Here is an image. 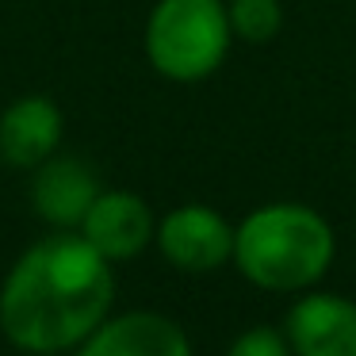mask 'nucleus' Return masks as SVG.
Wrapping results in <instances>:
<instances>
[{
  "instance_id": "1a4fd4ad",
  "label": "nucleus",
  "mask_w": 356,
  "mask_h": 356,
  "mask_svg": "<svg viewBox=\"0 0 356 356\" xmlns=\"http://www.w3.org/2000/svg\"><path fill=\"white\" fill-rule=\"evenodd\" d=\"M96 195V177L81 161H50L35 180V207L58 226L85 222Z\"/></svg>"
},
{
  "instance_id": "9b49d317",
  "label": "nucleus",
  "mask_w": 356,
  "mask_h": 356,
  "mask_svg": "<svg viewBox=\"0 0 356 356\" xmlns=\"http://www.w3.org/2000/svg\"><path fill=\"white\" fill-rule=\"evenodd\" d=\"M226 356H291V345H287V333L257 325V330L241 333Z\"/></svg>"
},
{
  "instance_id": "9d476101",
  "label": "nucleus",
  "mask_w": 356,
  "mask_h": 356,
  "mask_svg": "<svg viewBox=\"0 0 356 356\" xmlns=\"http://www.w3.org/2000/svg\"><path fill=\"white\" fill-rule=\"evenodd\" d=\"M284 27L280 0H234L230 4V31L245 42H268Z\"/></svg>"
},
{
  "instance_id": "6e6552de",
  "label": "nucleus",
  "mask_w": 356,
  "mask_h": 356,
  "mask_svg": "<svg viewBox=\"0 0 356 356\" xmlns=\"http://www.w3.org/2000/svg\"><path fill=\"white\" fill-rule=\"evenodd\" d=\"M62 138V115L50 100L31 96L8 108L0 119V149L12 165H39L50 157V149Z\"/></svg>"
},
{
  "instance_id": "39448f33",
  "label": "nucleus",
  "mask_w": 356,
  "mask_h": 356,
  "mask_svg": "<svg viewBox=\"0 0 356 356\" xmlns=\"http://www.w3.org/2000/svg\"><path fill=\"white\" fill-rule=\"evenodd\" d=\"M295 356H356V302L341 295H307L287 314Z\"/></svg>"
},
{
  "instance_id": "0eeeda50",
  "label": "nucleus",
  "mask_w": 356,
  "mask_h": 356,
  "mask_svg": "<svg viewBox=\"0 0 356 356\" xmlns=\"http://www.w3.org/2000/svg\"><path fill=\"white\" fill-rule=\"evenodd\" d=\"M81 356H192V348L177 322L165 314L134 310L104 325Z\"/></svg>"
},
{
  "instance_id": "7ed1b4c3",
  "label": "nucleus",
  "mask_w": 356,
  "mask_h": 356,
  "mask_svg": "<svg viewBox=\"0 0 356 356\" xmlns=\"http://www.w3.org/2000/svg\"><path fill=\"white\" fill-rule=\"evenodd\" d=\"M149 62L172 81H203L230 50V12L218 0H161L146 27Z\"/></svg>"
},
{
  "instance_id": "20e7f679",
  "label": "nucleus",
  "mask_w": 356,
  "mask_h": 356,
  "mask_svg": "<svg viewBox=\"0 0 356 356\" xmlns=\"http://www.w3.org/2000/svg\"><path fill=\"white\" fill-rule=\"evenodd\" d=\"M161 253L177 268L211 272L234 257V230L218 211L211 207H180L157 230Z\"/></svg>"
},
{
  "instance_id": "f257e3e1",
  "label": "nucleus",
  "mask_w": 356,
  "mask_h": 356,
  "mask_svg": "<svg viewBox=\"0 0 356 356\" xmlns=\"http://www.w3.org/2000/svg\"><path fill=\"white\" fill-rule=\"evenodd\" d=\"M111 302L108 257L85 238H54L35 245L0 295V325L19 348L54 353L77 345L100 325Z\"/></svg>"
},
{
  "instance_id": "f03ea898",
  "label": "nucleus",
  "mask_w": 356,
  "mask_h": 356,
  "mask_svg": "<svg viewBox=\"0 0 356 356\" xmlns=\"http://www.w3.org/2000/svg\"><path fill=\"white\" fill-rule=\"evenodd\" d=\"M234 261L264 291H302L330 268L333 230L310 207L272 203L234 230Z\"/></svg>"
},
{
  "instance_id": "423d86ee",
  "label": "nucleus",
  "mask_w": 356,
  "mask_h": 356,
  "mask_svg": "<svg viewBox=\"0 0 356 356\" xmlns=\"http://www.w3.org/2000/svg\"><path fill=\"white\" fill-rule=\"evenodd\" d=\"M85 241L104 253L108 261H127V257L142 253L154 234V218L149 207L131 192H104L85 215Z\"/></svg>"
}]
</instances>
